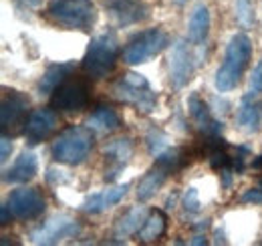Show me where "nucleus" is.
I'll list each match as a JSON object with an SVG mask.
<instances>
[{
  "label": "nucleus",
  "mask_w": 262,
  "mask_h": 246,
  "mask_svg": "<svg viewBox=\"0 0 262 246\" xmlns=\"http://www.w3.org/2000/svg\"><path fill=\"white\" fill-rule=\"evenodd\" d=\"M173 2H176V4H184L186 0H173Z\"/></svg>",
  "instance_id": "nucleus-40"
},
{
  "label": "nucleus",
  "mask_w": 262,
  "mask_h": 246,
  "mask_svg": "<svg viewBox=\"0 0 262 246\" xmlns=\"http://www.w3.org/2000/svg\"><path fill=\"white\" fill-rule=\"evenodd\" d=\"M176 202H178V194L173 192V194L167 196V200H165V210H173V208H176Z\"/></svg>",
  "instance_id": "nucleus-34"
},
{
  "label": "nucleus",
  "mask_w": 262,
  "mask_h": 246,
  "mask_svg": "<svg viewBox=\"0 0 262 246\" xmlns=\"http://www.w3.org/2000/svg\"><path fill=\"white\" fill-rule=\"evenodd\" d=\"M210 31V10L204 2H198L192 8L190 20H188V40L192 45H202Z\"/></svg>",
  "instance_id": "nucleus-20"
},
{
  "label": "nucleus",
  "mask_w": 262,
  "mask_h": 246,
  "mask_svg": "<svg viewBox=\"0 0 262 246\" xmlns=\"http://www.w3.org/2000/svg\"><path fill=\"white\" fill-rule=\"evenodd\" d=\"M236 123L244 133H258L262 127V101L244 97L236 111Z\"/></svg>",
  "instance_id": "nucleus-19"
},
{
  "label": "nucleus",
  "mask_w": 262,
  "mask_h": 246,
  "mask_svg": "<svg viewBox=\"0 0 262 246\" xmlns=\"http://www.w3.org/2000/svg\"><path fill=\"white\" fill-rule=\"evenodd\" d=\"M145 144H147V150L154 157H158L160 154H164L165 150L169 148V137L165 135L160 127H151L145 135Z\"/></svg>",
  "instance_id": "nucleus-26"
},
{
  "label": "nucleus",
  "mask_w": 262,
  "mask_h": 246,
  "mask_svg": "<svg viewBox=\"0 0 262 246\" xmlns=\"http://www.w3.org/2000/svg\"><path fill=\"white\" fill-rule=\"evenodd\" d=\"M147 216L149 214H147V208L145 206H133V208H129L125 214L117 220V224H115V230H113L115 238L123 240V238H127L131 234L139 232L141 226L145 224Z\"/></svg>",
  "instance_id": "nucleus-21"
},
{
  "label": "nucleus",
  "mask_w": 262,
  "mask_h": 246,
  "mask_svg": "<svg viewBox=\"0 0 262 246\" xmlns=\"http://www.w3.org/2000/svg\"><path fill=\"white\" fill-rule=\"evenodd\" d=\"M188 111H190V115H192V119H194V125H196L204 135H220V131H222V121H218V119L212 115L210 107L200 99L198 93H192V95L188 97Z\"/></svg>",
  "instance_id": "nucleus-15"
},
{
  "label": "nucleus",
  "mask_w": 262,
  "mask_h": 246,
  "mask_svg": "<svg viewBox=\"0 0 262 246\" xmlns=\"http://www.w3.org/2000/svg\"><path fill=\"white\" fill-rule=\"evenodd\" d=\"M59 125V119H57V113L53 109H34L33 113L29 115V119L25 121V127H23V133L27 137V144L29 146H36L40 141H45Z\"/></svg>",
  "instance_id": "nucleus-14"
},
{
  "label": "nucleus",
  "mask_w": 262,
  "mask_h": 246,
  "mask_svg": "<svg viewBox=\"0 0 262 246\" xmlns=\"http://www.w3.org/2000/svg\"><path fill=\"white\" fill-rule=\"evenodd\" d=\"M216 244H226V236H224V228L216 230Z\"/></svg>",
  "instance_id": "nucleus-37"
},
{
  "label": "nucleus",
  "mask_w": 262,
  "mask_h": 246,
  "mask_svg": "<svg viewBox=\"0 0 262 246\" xmlns=\"http://www.w3.org/2000/svg\"><path fill=\"white\" fill-rule=\"evenodd\" d=\"M236 20L242 29H250L254 25V8L250 0H236Z\"/></svg>",
  "instance_id": "nucleus-27"
},
{
  "label": "nucleus",
  "mask_w": 262,
  "mask_h": 246,
  "mask_svg": "<svg viewBox=\"0 0 262 246\" xmlns=\"http://www.w3.org/2000/svg\"><path fill=\"white\" fill-rule=\"evenodd\" d=\"M127 190H129V184L113 186V188L101 190V192L89 196V198L83 202L81 210H83L85 214H99V212H105V210H109L111 206L119 204V202L125 198Z\"/></svg>",
  "instance_id": "nucleus-17"
},
{
  "label": "nucleus",
  "mask_w": 262,
  "mask_h": 246,
  "mask_svg": "<svg viewBox=\"0 0 262 246\" xmlns=\"http://www.w3.org/2000/svg\"><path fill=\"white\" fill-rule=\"evenodd\" d=\"M252 57V40L248 34L244 32H236L232 34L226 45V53H224V63L218 67L216 75H214V87L218 93L232 91L238 83L240 77L244 75L248 63Z\"/></svg>",
  "instance_id": "nucleus-1"
},
{
  "label": "nucleus",
  "mask_w": 262,
  "mask_h": 246,
  "mask_svg": "<svg viewBox=\"0 0 262 246\" xmlns=\"http://www.w3.org/2000/svg\"><path fill=\"white\" fill-rule=\"evenodd\" d=\"M4 204L8 206L14 220H36L47 208V202L36 188L12 190Z\"/></svg>",
  "instance_id": "nucleus-8"
},
{
  "label": "nucleus",
  "mask_w": 262,
  "mask_h": 246,
  "mask_svg": "<svg viewBox=\"0 0 262 246\" xmlns=\"http://www.w3.org/2000/svg\"><path fill=\"white\" fill-rule=\"evenodd\" d=\"M250 155V150L246 148V146H238L236 148V155L232 157V170L236 172V174H242L244 172V168H246V157Z\"/></svg>",
  "instance_id": "nucleus-30"
},
{
  "label": "nucleus",
  "mask_w": 262,
  "mask_h": 246,
  "mask_svg": "<svg viewBox=\"0 0 262 246\" xmlns=\"http://www.w3.org/2000/svg\"><path fill=\"white\" fill-rule=\"evenodd\" d=\"M182 206L188 214H198L200 208H202V202H200V194H198V188H188L184 198H182Z\"/></svg>",
  "instance_id": "nucleus-29"
},
{
  "label": "nucleus",
  "mask_w": 262,
  "mask_h": 246,
  "mask_svg": "<svg viewBox=\"0 0 262 246\" xmlns=\"http://www.w3.org/2000/svg\"><path fill=\"white\" fill-rule=\"evenodd\" d=\"M29 97L20 91H6L2 97V107H0V123H2V135L14 133L20 125H25L27 109H29Z\"/></svg>",
  "instance_id": "nucleus-13"
},
{
  "label": "nucleus",
  "mask_w": 262,
  "mask_h": 246,
  "mask_svg": "<svg viewBox=\"0 0 262 246\" xmlns=\"http://www.w3.org/2000/svg\"><path fill=\"white\" fill-rule=\"evenodd\" d=\"M47 16L69 31H89L95 25L97 12L91 0H51Z\"/></svg>",
  "instance_id": "nucleus-3"
},
{
  "label": "nucleus",
  "mask_w": 262,
  "mask_h": 246,
  "mask_svg": "<svg viewBox=\"0 0 262 246\" xmlns=\"http://www.w3.org/2000/svg\"><path fill=\"white\" fill-rule=\"evenodd\" d=\"M85 125L91 127L93 131H99V133H111V131L121 127V119L109 105H99L97 109L87 117Z\"/></svg>",
  "instance_id": "nucleus-22"
},
{
  "label": "nucleus",
  "mask_w": 262,
  "mask_h": 246,
  "mask_svg": "<svg viewBox=\"0 0 262 246\" xmlns=\"http://www.w3.org/2000/svg\"><path fill=\"white\" fill-rule=\"evenodd\" d=\"M206 228H210V218H206V220H200L196 226H194V230H198V232H202V230H206Z\"/></svg>",
  "instance_id": "nucleus-36"
},
{
  "label": "nucleus",
  "mask_w": 262,
  "mask_h": 246,
  "mask_svg": "<svg viewBox=\"0 0 262 246\" xmlns=\"http://www.w3.org/2000/svg\"><path fill=\"white\" fill-rule=\"evenodd\" d=\"M190 244L194 246H202V244H208V240H206V236L204 234H196L192 240H190Z\"/></svg>",
  "instance_id": "nucleus-35"
},
{
  "label": "nucleus",
  "mask_w": 262,
  "mask_h": 246,
  "mask_svg": "<svg viewBox=\"0 0 262 246\" xmlns=\"http://www.w3.org/2000/svg\"><path fill=\"white\" fill-rule=\"evenodd\" d=\"M36 172H38V157L31 150H25L16 157V161L4 172L2 180L6 184H27L36 176Z\"/></svg>",
  "instance_id": "nucleus-16"
},
{
  "label": "nucleus",
  "mask_w": 262,
  "mask_h": 246,
  "mask_svg": "<svg viewBox=\"0 0 262 246\" xmlns=\"http://www.w3.org/2000/svg\"><path fill=\"white\" fill-rule=\"evenodd\" d=\"M250 166H252V170H262V155L254 157V159L250 161Z\"/></svg>",
  "instance_id": "nucleus-39"
},
{
  "label": "nucleus",
  "mask_w": 262,
  "mask_h": 246,
  "mask_svg": "<svg viewBox=\"0 0 262 246\" xmlns=\"http://www.w3.org/2000/svg\"><path fill=\"white\" fill-rule=\"evenodd\" d=\"M117 53H119V40L115 38V34L113 32L99 34L87 47V53L83 57V71L91 79L107 77L115 67Z\"/></svg>",
  "instance_id": "nucleus-5"
},
{
  "label": "nucleus",
  "mask_w": 262,
  "mask_h": 246,
  "mask_svg": "<svg viewBox=\"0 0 262 246\" xmlns=\"http://www.w3.org/2000/svg\"><path fill=\"white\" fill-rule=\"evenodd\" d=\"M190 154H192V152H188V150H184V148H167L164 154H160L156 157V163L162 166L164 170H167V172L171 174V172L182 170V168L188 163V155Z\"/></svg>",
  "instance_id": "nucleus-25"
},
{
  "label": "nucleus",
  "mask_w": 262,
  "mask_h": 246,
  "mask_svg": "<svg viewBox=\"0 0 262 246\" xmlns=\"http://www.w3.org/2000/svg\"><path fill=\"white\" fill-rule=\"evenodd\" d=\"M81 232L79 220H75L69 214H53L47 218L38 228L31 232L33 244H59L67 238H75Z\"/></svg>",
  "instance_id": "nucleus-7"
},
{
  "label": "nucleus",
  "mask_w": 262,
  "mask_h": 246,
  "mask_svg": "<svg viewBox=\"0 0 262 246\" xmlns=\"http://www.w3.org/2000/svg\"><path fill=\"white\" fill-rule=\"evenodd\" d=\"M262 95V63H258L252 69V75L248 79V89H246V99H258Z\"/></svg>",
  "instance_id": "nucleus-28"
},
{
  "label": "nucleus",
  "mask_w": 262,
  "mask_h": 246,
  "mask_svg": "<svg viewBox=\"0 0 262 246\" xmlns=\"http://www.w3.org/2000/svg\"><path fill=\"white\" fill-rule=\"evenodd\" d=\"M103 155H105L103 180L115 182L119 174L125 170V166L129 163L131 155H133V141L129 137H117L103 148Z\"/></svg>",
  "instance_id": "nucleus-11"
},
{
  "label": "nucleus",
  "mask_w": 262,
  "mask_h": 246,
  "mask_svg": "<svg viewBox=\"0 0 262 246\" xmlns=\"http://www.w3.org/2000/svg\"><path fill=\"white\" fill-rule=\"evenodd\" d=\"M47 180L51 184H67L69 182V176L63 170H57V168H49L47 170Z\"/></svg>",
  "instance_id": "nucleus-32"
},
{
  "label": "nucleus",
  "mask_w": 262,
  "mask_h": 246,
  "mask_svg": "<svg viewBox=\"0 0 262 246\" xmlns=\"http://www.w3.org/2000/svg\"><path fill=\"white\" fill-rule=\"evenodd\" d=\"M169 45V36L162 27L147 29L135 34L123 49V63L127 65H141L149 59L158 57Z\"/></svg>",
  "instance_id": "nucleus-6"
},
{
  "label": "nucleus",
  "mask_w": 262,
  "mask_h": 246,
  "mask_svg": "<svg viewBox=\"0 0 262 246\" xmlns=\"http://www.w3.org/2000/svg\"><path fill=\"white\" fill-rule=\"evenodd\" d=\"M242 204H262V188H250L240 198Z\"/></svg>",
  "instance_id": "nucleus-31"
},
{
  "label": "nucleus",
  "mask_w": 262,
  "mask_h": 246,
  "mask_svg": "<svg viewBox=\"0 0 262 246\" xmlns=\"http://www.w3.org/2000/svg\"><path fill=\"white\" fill-rule=\"evenodd\" d=\"M105 10L117 27L139 25L149 16V4L145 0H107Z\"/></svg>",
  "instance_id": "nucleus-12"
},
{
  "label": "nucleus",
  "mask_w": 262,
  "mask_h": 246,
  "mask_svg": "<svg viewBox=\"0 0 262 246\" xmlns=\"http://www.w3.org/2000/svg\"><path fill=\"white\" fill-rule=\"evenodd\" d=\"M73 71H75V65H73V63H55V65H51V67L42 73L40 81L36 83V93H38L40 97L53 95V93L65 83L67 77H71Z\"/></svg>",
  "instance_id": "nucleus-18"
},
{
  "label": "nucleus",
  "mask_w": 262,
  "mask_h": 246,
  "mask_svg": "<svg viewBox=\"0 0 262 246\" xmlns=\"http://www.w3.org/2000/svg\"><path fill=\"white\" fill-rule=\"evenodd\" d=\"M12 139L8 137V135H2V139H0V161L2 163H6L8 161V157L12 154Z\"/></svg>",
  "instance_id": "nucleus-33"
},
{
  "label": "nucleus",
  "mask_w": 262,
  "mask_h": 246,
  "mask_svg": "<svg viewBox=\"0 0 262 246\" xmlns=\"http://www.w3.org/2000/svg\"><path fill=\"white\" fill-rule=\"evenodd\" d=\"M111 93L115 99L133 105L141 113H151L158 105V93L151 89L149 81L139 73H125L113 85Z\"/></svg>",
  "instance_id": "nucleus-4"
},
{
  "label": "nucleus",
  "mask_w": 262,
  "mask_h": 246,
  "mask_svg": "<svg viewBox=\"0 0 262 246\" xmlns=\"http://www.w3.org/2000/svg\"><path fill=\"white\" fill-rule=\"evenodd\" d=\"M87 103H89V85L81 77L67 79L51 97L53 109H59V111H65V113L81 111V109L87 107Z\"/></svg>",
  "instance_id": "nucleus-9"
},
{
  "label": "nucleus",
  "mask_w": 262,
  "mask_h": 246,
  "mask_svg": "<svg viewBox=\"0 0 262 246\" xmlns=\"http://www.w3.org/2000/svg\"><path fill=\"white\" fill-rule=\"evenodd\" d=\"M167 176H169V172L156 163V166L141 178V182L137 184V200H139V202H147L149 198H154L156 192L164 186Z\"/></svg>",
  "instance_id": "nucleus-23"
},
{
  "label": "nucleus",
  "mask_w": 262,
  "mask_h": 246,
  "mask_svg": "<svg viewBox=\"0 0 262 246\" xmlns=\"http://www.w3.org/2000/svg\"><path fill=\"white\" fill-rule=\"evenodd\" d=\"M165 222L167 220H165V214L162 210H151L149 216H147V220H145V224L137 232L139 240L141 242H154V240H158L165 232Z\"/></svg>",
  "instance_id": "nucleus-24"
},
{
  "label": "nucleus",
  "mask_w": 262,
  "mask_h": 246,
  "mask_svg": "<svg viewBox=\"0 0 262 246\" xmlns=\"http://www.w3.org/2000/svg\"><path fill=\"white\" fill-rule=\"evenodd\" d=\"M167 67H169V83L176 89H182L190 83L192 75H194V55L188 47L186 40H176L169 49V57H167Z\"/></svg>",
  "instance_id": "nucleus-10"
},
{
  "label": "nucleus",
  "mask_w": 262,
  "mask_h": 246,
  "mask_svg": "<svg viewBox=\"0 0 262 246\" xmlns=\"http://www.w3.org/2000/svg\"><path fill=\"white\" fill-rule=\"evenodd\" d=\"M27 8H36V6H40L42 4V0H20Z\"/></svg>",
  "instance_id": "nucleus-38"
},
{
  "label": "nucleus",
  "mask_w": 262,
  "mask_h": 246,
  "mask_svg": "<svg viewBox=\"0 0 262 246\" xmlns=\"http://www.w3.org/2000/svg\"><path fill=\"white\" fill-rule=\"evenodd\" d=\"M93 146H95V135L91 127L71 125L65 131H61L59 137L53 141L51 154L53 159L59 163L79 166L89 157Z\"/></svg>",
  "instance_id": "nucleus-2"
}]
</instances>
